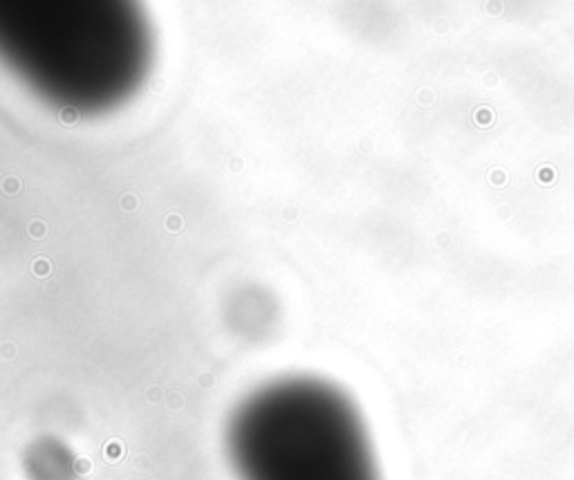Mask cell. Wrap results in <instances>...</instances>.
Returning <instances> with one entry per match:
<instances>
[{
  "label": "cell",
  "mask_w": 574,
  "mask_h": 480,
  "mask_svg": "<svg viewBox=\"0 0 574 480\" xmlns=\"http://www.w3.org/2000/svg\"><path fill=\"white\" fill-rule=\"evenodd\" d=\"M226 451L240 480H379L354 402L316 377H287L231 415Z\"/></svg>",
  "instance_id": "6da1fadb"
}]
</instances>
